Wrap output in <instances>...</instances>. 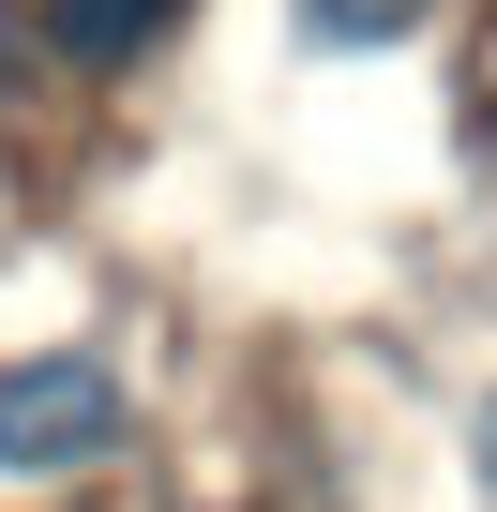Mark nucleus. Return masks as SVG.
I'll return each instance as SVG.
<instances>
[{
	"label": "nucleus",
	"mask_w": 497,
	"mask_h": 512,
	"mask_svg": "<svg viewBox=\"0 0 497 512\" xmlns=\"http://www.w3.org/2000/svg\"><path fill=\"white\" fill-rule=\"evenodd\" d=\"M181 31V0H46V46L76 61V76H121V61H151Z\"/></svg>",
	"instance_id": "2"
},
{
	"label": "nucleus",
	"mask_w": 497,
	"mask_h": 512,
	"mask_svg": "<svg viewBox=\"0 0 497 512\" xmlns=\"http://www.w3.org/2000/svg\"><path fill=\"white\" fill-rule=\"evenodd\" d=\"M422 16H437V0H302V31H317V46H407Z\"/></svg>",
	"instance_id": "3"
},
{
	"label": "nucleus",
	"mask_w": 497,
	"mask_h": 512,
	"mask_svg": "<svg viewBox=\"0 0 497 512\" xmlns=\"http://www.w3.org/2000/svg\"><path fill=\"white\" fill-rule=\"evenodd\" d=\"M482 482H497V392H482Z\"/></svg>",
	"instance_id": "4"
},
{
	"label": "nucleus",
	"mask_w": 497,
	"mask_h": 512,
	"mask_svg": "<svg viewBox=\"0 0 497 512\" xmlns=\"http://www.w3.org/2000/svg\"><path fill=\"white\" fill-rule=\"evenodd\" d=\"M121 422H136V392H121L106 347H31V362H0V482H76V467L121 452Z\"/></svg>",
	"instance_id": "1"
}]
</instances>
